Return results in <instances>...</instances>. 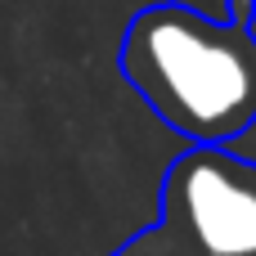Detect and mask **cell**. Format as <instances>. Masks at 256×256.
<instances>
[{"mask_svg": "<svg viewBox=\"0 0 256 256\" xmlns=\"http://www.w3.org/2000/svg\"><path fill=\"white\" fill-rule=\"evenodd\" d=\"M122 72L135 94L194 144L238 140L256 122V36L243 18H207L189 4H148L122 36Z\"/></svg>", "mask_w": 256, "mask_h": 256, "instance_id": "cell-1", "label": "cell"}, {"mask_svg": "<svg viewBox=\"0 0 256 256\" xmlns=\"http://www.w3.org/2000/svg\"><path fill=\"white\" fill-rule=\"evenodd\" d=\"M112 256H256V162L194 144L166 166L158 225Z\"/></svg>", "mask_w": 256, "mask_h": 256, "instance_id": "cell-2", "label": "cell"}]
</instances>
